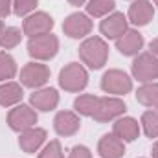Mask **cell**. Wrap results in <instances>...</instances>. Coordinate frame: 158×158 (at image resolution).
<instances>
[{
	"mask_svg": "<svg viewBox=\"0 0 158 158\" xmlns=\"http://www.w3.org/2000/svg\"><path fill=\"white\" fill-rule=\"evenodd\" d=\"M79 57L83 64H86L92 70H99L109 61V44L101 37H86L79 46Z\"/></svg>",
	"mask_w": 158,
	"mask_h": 158,
	"instance_id": "cell-1",
	"label": "cell"
},
{
	"mask_svg": "<svg viewBox=\"0 0 158 158\" xmlns=\"http://www.w3.org/2000/svg\"><path fill=\"white\" fill-rule=\"evenodd\" d=\"M88 85V72L79 63H68L59 72V86L64 92H81Z\"/></svg>",
	"mask_w": 158,
	"mask_h": 158,
	"instance_id": "cell-2",
	"label": "cell"
},
{
	"mask_svg": "<svg viewBox=\"0 0 158 158\" xmlns=\"http://www.w3.org/2000/svg\"><path fill=\"white\" fill-rule=\"evenodd\" d=\"M132 77L138 79L140 83H151L158 79V57L151 52H142L134 57L131 64Z\"/></svg>",
	"mask_w": 158,
	"mask_h": 158,
	"instance_id": "cell-3",
	"label": "cell"
},
{
	"mask_svg": "<svg viewBox=\"0 0 158 158\" xmlns=\"http://www.w3.org/2000/svg\"><path fill=\"white\" fill-rule=\"evenodd\" d=\"M59 52V39L53 33H46L39 37H31L28 40V53L35 61H50Z\"/></svg>",
	"mask_w": 158,
	"mask_h": 158,
	"instance_id": "cell-4",
	"label": "cell"
},
{
	"mask_svg": "<svg viewBox=\"0 0 158 158\" xmlns=\"http://www.w3.org/2000/svg\"><path fill=\"white\" fill-rule=\"evenodd\" d=\"M101 90L110 96H125L132 90V77L118 68L107 70L101 77Z\"/></svg>",
	"mask_w": 158,
	"mask_h": 158,
	"instance_id": "cell-5",
	"label": "cell"
},
{
	"mask_svg": "<svg viewBox=\"0 0 158 158\" xmlns=\"http://www.w3.org/2000/svg\"><path fill=\"white\" fill-rule=\"evenodd\" d=\"M125 110H127V105L123 99H119L118 96H105V98H99L98 109L92 118L98 123H109V121L121 118Z\"/></svg>",
	"mask_w": 158,
	"mask_h": 158,
	"instance_id": "cell-6",
	"label": "cell"
},
{
	"mask_svg": "<svg viewBox=\"0 0 158 158\" xmlns=\"http://www.w3.org/2000/svg\"><path fill=\"white\" fill-rule=\"evenodd\" d=\"M37 119H39L37 110L31 105H24V103L15 105L7 112V125L15 132H22V131H26L30 127H35Z\"/></svg>",
	"mask_w": 158,
	"mask_h": 158,
	"instance_id": "cell-7",
	"label": "cell"
},
{
	"mask_svg": "<svg viewBox=\"0 0 158 158\" xmlns=\"http://www.w3.org/2000/svg\"><path fill=\"white\" fill-rule=\"evenodd\" d=\"M50 81V68L42 64L40 61H31L26 63L20 70V85L28 88H42Z\"/></svg>",
	"mask_w": 158,
	"mask_h": 158,
	"instance_id": "cell-8",
	"label": "cell"
},
{
	"mask_svg": "<svg viewBox=\"0 0 158 158\" xmlns=\"http://www.w3.org/2000/svg\"><path fill=\"white\" fill-rule=\"evenodd\" d=\"M53 19L44 13V11H35L31 15H28L22 22V31L28 39L31 37H39V35H46V33H52L53 30Z\"/></svg>",
	"mask_w": 158,
	"mask_h": 158,
	"instance_id": "cell-9",
	"label": "cell"
},
{
	"mask_svg": "<svg viewBox=\"0 0 158 158\" xmlns=\"http://www.w3.org/2000/svg\"><path fill=\"white\" fill-rule=\"evenodd\" d=\"M63 31L70 39H85L92 31V19L86 13H70L63 22Z\"/></svg>",
	"mask_w": 158,
	"mask_h": 158,
	"instance_id": "cell-10",
	"label": "cell"
},
{
	"mask_svg": "<svg viewBox=\"0 0 158 158\" xmlns=\"http://www.w3.org/2000/svg\"><path fill=\"white\" fill-rule=\"evenodd\" d=\"M129 30V20L123 13L119 11H112L110 15H107L101 22H99V31L105 39L116 40L118 37H121L125 31Z\"/></svg>",
	"mask_w": 158,
	"mask_h": 158,
	"instance_id": "cell-11",
	"label": "cell"
},
{
	"mask_svg": "<svg viewBox=\"0 0 158 158\" xmlns=\"http://www.w3.org/2000/svg\"><path fill=\"white\" fill-rule=\"evenodd\" d=\"M155 17V6L153 2L149 0H134L131 6H129V13H127V20L136 26V28H142V26H147Z\"/></svg>",
	"mask_w": 158,
	"mask_h": 158,
	"instance_id": "cell-12",
	"label": "cell"
},
{
	"mask_svg": "<svg viewBox=\"0 0 158 158\" xmlns=\"http://www.w3.org/2000/svg\"><path fill=\"white\" fill-rule=\"evenodd\" d=\"M46 138H48V134H46L44 129H40L37 125L35 127H30V129L19 132V147L24 153L33 155V153H37L40 147L46 143Z\"/></svg>",
	"mask_w": 158,
	"mask_h": 158,
	"instance_id": "cell-13",
	"label": "cell"
},
{
	"mask_svg": "<svg viewBox=\"0 0 158 158\" xmlns=\"http://www.w3.org/2000/svg\"><path fill=\"white\" fill-rule=\"evenodd\" d=\"M30 105L35 109V110H42V112H50V110H55L57 105H59V92L55 88H37L33 90V94L30 96Z\"/></svg>",
	"mask_w": 158,
	"mask_h": 158,
	"instance_id": "cell-14",
	"label": "cell"
},
{
	"mask_svg": "<svg viewBox=\"0 0 158 158\" xmlns=\"http://www.w3.org/2000/svg\"><path fill=\"white\" fill-rule=\"evenodd\" d=\"M145 40L143 35L138 31V30H127L121 37L116 39V48L121 55H127V57H136L140 53V50L143 48Z\"/></svg>",
	"mask_w": 158,
	"mask_h": 158,
	"instance_id": "cell-15",
	"label": "cell"
},
{
	"mask_svg": "<svg viewBox=\"0 0 158 158\" xmlns=\"http://www.w3.org/2000/svg\"><path fill=\"white\" fill-rule=\"evenodd\" d=\"M53 129L59 136H74L81 129V119L79 114L72 110H61L53 118Z\"/></svg>",
	"mask_w": 158,
	"mask_h": 158,
	"instance_id": "cell-16",
	"label": "cell"
},
{
	"mask_svg": "<svg viewBox=\"0 0 158 158\" xmlns=\"http://www.w3.org/2000/svg\"><path fill=\"white\" fill-rule=\"evenodd\" d=\"M98 153L101 158H123L125 155V142L119 140L114 132L103 134L98 142Z\"/></svg>",
	"mask_w": 158,
	"mask_h": 158,
	"instance_id": "cell-17",
	"label": "cell"
},
{
	"mask_svg": "<svg viewBox=\"0 0 158 158\" xmlns=\"http://www.w3.org/2000/svg\"><path fill=\"white\" fill-rule=\"evenodd\" d=\"M140 123L138 119L131 118V116H121V118L114 119L112 125V132L123 142H134L140 136Z\"/></svg>",
	"mask_w": 158,
	"mask_h": 158,
	"instance_id": "cell-18",
	"label": "cell"
},
{
	"mask_svg": "<svg viewBox=\"0 0 158 158\" xmlns=\"http://www.w3.org/2000/svg\"><path fill=\"white\" fill-rule=\"evenodd\" d=\"M24 90L20 83L6 81L0 85V107H15L22 101Z\"/></svg>",
	"mask_w": 158,
	"mask_h": 158,
	"instance_id": "cell-19",
	"label": "cell"
},
{
	"mask_svg": "<svg viewBox=\"0 0 158 158\" xmlns=\"http://www.w3.org/2000/svg\"><path fill=\"white\" fill-rule=\"evenodd\" d=\"M136 99L147 109H155L158 103V81L142 83V86L136 90Z\"/></svg>",
	"mask_w": 158,
	"mask_h": 158,
	"instance_id": "cell-20",
	"label": "cell"
},
{
	"mask_svg": "<svg viewBox=\"0 0 158 158\" xmlns=\"http://www.w3.org/2000/svg\"><path fill=\"white\" fill-rule=\"evenodd\" d=\"M98 103H99V98L94 96V94H81L74 99V112L79 116H86V118H92L96 109H98Z\"/></svg>",
	"mask_w": 158,
	"mask_h": 158,
	"instance_id": "cell-21",
	"label": "cell"
},
{
	"mask_svg": "<svg viewBox=\"0 0 158 158\" xmlns=\"http://www.w3.org/2000/svg\"><path fill=\"white\" fill-rule=\"evenodd\" d=\"M86 7V15L94 17V19H105L107 15H110L116 7V0H88L85 4Z\"/></svg>",
	"mask_w": 158,
	"mask_h": 158,
	"instance_id": "cell-22",
	"label": "cell"
},
{
	"mask_svg": "<svg viewBox=\"0 0 158 158\" xmlns=\"http://www.w3.org/2000/svg\"><path fill=\"white\" fill-rule=\"evenodd\" d=\"M22 37H24V31L20 28L7 26V28H4V31L0 35V48L2 50H11V48H15V46L20 44Z\"/></svg>",
	"mask_w": 158,
	"mask_h": 158,
	"instance_id": "cell-23",
	"label": "cell"
},
{
	"mask_svg": "<svg viewBox=\"0 0 158 158\" xmlns=\"http://www.w3.org/2000/svg\"><path fill=\"white\" fill-rule=\"evenodd\" d=\"M140 127L143 129L147 138H158V112L155 109H149L142 114L140 118Z\"/></svg>",
	"mask_w": 158,
	"mask_h": 158,
	"instance_id": "cell-24",
	"label": "cell"
},
{
	"mask_svg": "<svg viewBox=\"0 0 158 158\" xmlns=\"http://www.w3.org/2000/svg\"><path fill=\"white\" fill-rule=\"evenodd\" d=\"M17 76V63L7 52H0V83H6Z\"/></svg>",
	"mask_w": 158,
	"mask_h": 158,
	"instance_id": "cell-25",
	"label": "cell"
},
{
	"mask_svg": "<svg viewBox=\"0 0 158 158\" xmlns=\"http://www.w3.org/2000/svg\"><path fill=\"white\" fill-rule=\"evenodd\" d=\"M39 0H13V15L17 17H28L35 11Z\"/></svg>",
	"mask_w": 158,
	"mask_h": 158,
	"instance_id": "cell-26",
	"label": "cell"
},
{
	"mask_svg": "<svg viewBox=\"0 0 158 158\" xmlns=\"http://www.w3.org/2000/svg\"><path fill=\"white\" fill-rule=\"evenodd\" d=\"M37 158H64L63 147H61V142H59V140H52V142H48V143L40 149V153H39V156Z\"/></svg>",
	"mask_w": 158,
	"mask_h": 158,
	"instance_id": "cell-27",
	"label": "cell"
},
{
	"mask_svg": "<svg viewBox=\"0 0 158 158\" xmlns=\"http://www.w3.org/2000/svg\"><path fill=\"white\" fill-rule=\"evenodd\" d=\"M68 158H92V153L86 145H74L70 149V155Z\"/></svg>",
	"mask_w": 158,
	"mask_h": 158,
	"instance_id": "cell-28",
	"label": "cell"
},
{
	"mask_svg": "<svg viewBox=\"0 0 158 158\" xmlns=\"http://www.w3.org/2000/svg\"><path fill=\"white\" fill-rule=\"evenodd\" d=\"M13 13V0H0V19H6Z\"/></svg>",
	"mask_w": 158,
	"mask_h": 158,
	"instance_id": "cell-29",
	"label": "cell"
},
{
	"mask_svg": "<svg viewBox=\"0 0 158 158\" xmlns=\"http://www.w3.org/2000/svg\"><path fill=\"white\" fill-rule=\"evenodd\" d=\"M149 50H151V53H153V55H156V57H158V37L149 42Z\"/></svg>",
	"mask_w": 158,
	"mask_h": 158,
	"instance_id": "cell-30",
	"label": "cell"
},
{
	"mask_svg": "<svg viewBox=\"0 0 158 158\" xmlns=\"http://www.w3.org/2000/svg\"><path fill=\"white\" fill-rule=\"evenodd\" d=\"M88 0H68V4L70 6H76V7H79V6H85Z\"/></svg>",
	"mask_w": 158,
	"mask_h": 158,
	"instance_id": "cell-31",
	"label": "cell"
},
{
	"mask_svg": "<svg viewBox=\"0 0 158 158\" xmlns=\"http://www.w3.org/2000/svg\"><path fill=\"white\" fill-rule=\"evenodd\" d=\"M151 153H153V158H158V140L155 142V145H153V151H151Z\"/></svg>",
	"mask_w": 158,
	"mask_h": 158,
	"instance_id": "cell-32",
	"label": "cell"
},
{
	"mask_svg": "<svg viewBox=\"0 0 158 158\" xmlns=\"http://www.w3.org/2000/svg\"><path fill=\"white\" fill-rule=\"evenodd\" d=\"M4 28H6V26H4V20L0 19V35H2V31H4Z\"/></svg>",
	"mask_w": 158,
	"mask_h": 158,
	"instance_id": "cell-33",
	"label": "cell"
},
{
	"mask_svg": "<svg viewBox=\"0 0 158 158\" xmlns=\"http://www.w3.org/2000/svg\"><path fill=\"white\" fill-rule=\"evenodd\" d=\"M153 2H155V6H158V0H153Z\"/></svg>",
	"mask_w": 158,
	"mask_h": 158,
	"instance_id": "cell-34",
	"label": "cell"
},
{
	"mask_svg": "<svg viewBox=\"0 0 158 158\" xmlns=\"http://www.w3.org/2000/svg\"><path fill=\"white\" fill-rule=\"evenodd\" d=\"M155 110H156V112H158V103H156V107H155Z\"/></svg>",
	"mask_w": 158,
	"mask_h": 158,
	"instance_id": "cell-35",
	"label": "cell"
}]
</instances>
